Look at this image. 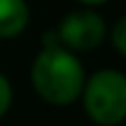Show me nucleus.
<instances>
[{"label":"nucleus","instance_id":"nucleus-3","mask_svg":"<svg viewBox=\"0 0 126 126\" xmlns=\"http://www.w3.org/2000/svg\"><path fill=\"white\" fill-rule=\"evenodd\" d=\"M54 35L61 47L79 56L103 45V40L108 37V23L103 14H98L94 7H79L68 12L56 23Z\"/></svg>","mask_w":126,"mask_h":126},{"label":"nucleus","instance_id":"nucleus-4","mask_svg":"<svg viewBox=\"0 0 126 126\" xmlns=\"http://www.w3.org/2000/svg\"><path fill=\"white\" fill-rule=\"evenodd\" d=\"M31 23V7L26 0H0V40L19 37Z\"/></svg>","mask_w":126,"mask_h":126},{"label":"nucleus","instance_id":"nucleus-1","mask_svg":"<svg viewBox=\"0 0 126 126\" xmlns=\"http://www.w3.org/2000/svg\"><path fill=\"white\" fill-rule=\"evenodd\" d=\"M86 72L79 56L56 42L54 31L42 35V49L31 63V84L40 100L54 108L77 103L84 89Z\"/></svg>","mask_w":126,"mask_h":126},{"label":"nucleus","instance_id":"nucleus-6","mask_svg":"<svg viewBox=\"0 0 126 126\" xmlns=\"http://www.w3.org/2000/svg\"><path fill=\"white\" fill-rule=\"evenodd\" d=\"M12 100H14V89H12V82L7 79L5 72H0V119L9 112L12 108Z\"/></svg>","mask_w":126,"mask_h":126},{"label":"nucleus","instance_id":"nucleus-2","mask_svg":"<svg viewBox=\"0 0 126 126\" xmlns=\"http://www.w3.org/2000/svg\"><path fill=\"white\" fill-rule=\"evenodd\" d=\"M82 108L96 126H119L126 122V75L114 68L96 70L84 79Z\"/></svg>","mask_w":126,"mask_h":126},{"label":"nucleus","instance_id":"nucleus-5","mask_svg":"<svg viewBox=\"0 0 126 126\" xmlns=\"http://www.w3.org/2000/svg\"><path fill=\"white\" fill-rule=\"evenodd\" d=\"M108 35H110V42H112L114 51L122 54V56H126V16H122V19L114 21V26L110 28Z\"/></svg>","mask_w":126,"mask_h":126},{"label":"nucleus","instance_id":"nucleus-7","mask_svg":"<svg viewBox=\"0 0 126 126\" xmlns=\"http://www.w3.org/2000/svg\"><path fill=\"white\" fill-rule=\"evenodd\" d=\"M75 2H79L82 7H98V5H105L110 0H75Z\"/></svg>","mask_w":126,"mask_h":126}]
</instances>
